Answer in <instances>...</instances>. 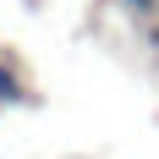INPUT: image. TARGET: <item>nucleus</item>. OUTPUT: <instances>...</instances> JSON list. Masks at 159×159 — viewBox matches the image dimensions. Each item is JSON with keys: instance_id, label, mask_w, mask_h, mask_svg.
I'll return each mask as SVG.
<instances>
[{"instance_id": "nucleus-1", "label": "nucleus", "mask_w": 159, "mask_h": 159, "mask_svg": "<svg viewBox=\"0 0 159 159\" xmlns=\"http://www.w3.org/2000/svg\"><path fill=\"white\" fill-rule=\"evenodd\" d=\"M28 99V88H22V77H16L11 61H0V104H22Z\"/></svg>"}, {"instance_id": "nucleus-2", "label": "nucleus", "mask_w": 159, "mask_h": 159, "mask_svg": "<svg viewBox=\"0 0 159 159\" xmlns=\"http://www.w3.org/2000/svg\"><path fill=\"white\" fill-rule=\"evenodd\" d=\"M126 11H137V16H148V11H159V0H121Z\"/></svg>"}]
</instances>
